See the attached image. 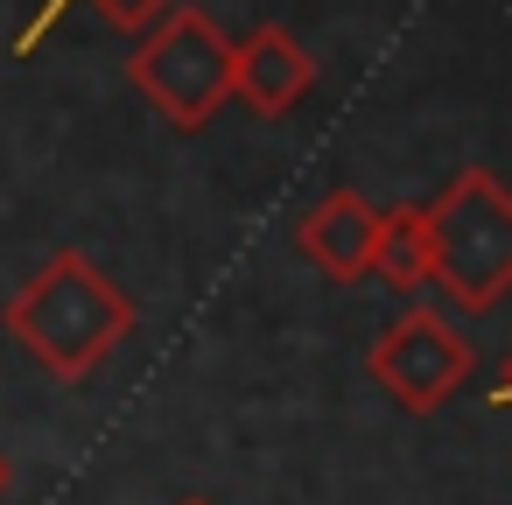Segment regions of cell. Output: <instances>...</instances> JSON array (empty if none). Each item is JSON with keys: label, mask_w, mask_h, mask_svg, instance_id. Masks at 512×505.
Returning a JSON list of instances; mask_svg holds the SVG:
<instances>
[{"label": "cell", "mask_w": 512, "mask_h": 505, "mask_svg": "<svg viewBox=\"0 0 512 505\" xmlns=\"http://www.w3.org/2000/svg\"><path fill=\"white\" fill-rule=\"evenodd\" d=\"M8 337L57 379H92L141 323L134 295L78 246H57L8 302H0Z\"/></svg>", "instance_id": "cell-1"}, {"label": "cell", "mask_w": 512, "mask_h": 505, "mask_svg": "<svg viewBox=\"0 0 512 505\" xmlns=\"http://www.w3.org/2000/svg\"><path fill=\"white\" fill-rule=\"evenodd\" d=\"M428 288H442L463 316H484L512 295V190L491 169L449 176L428 204Z\"/></svg>", "instance_id": "cell-2"}, {"label": "cell", "mask_w": 512, "mask_h": 505, "mask_svg": "<svg viewBox=\"0 0 512 505\" xmlns=\"http://www.w3.org/2000/svg\"><path fill=\"white\" fill-rule=\"evenodd\" d=\"M127 85H134L176 134H204V127L232 106V36H225L204 8H169L162 22H148V29L134 36Z\"/></svg>", "instance_id": "cell-3"}, {"label": "cell", "mask_w": 512, "mask_h": 505, "mask_svg": "<svg viewBox=\"0 0 512 505\" xmlns=\"http://www.w3.org/2000/svg\"><path fill=\"white\" fill-rule=\"evenodd\" d=\"M365 372L400 414H442L470 379V337L442 309H407L372 337Z\"/></svg>", "instance_id": "cell-4"}, {"label": "cell", "mask_w": 512, "mask_h": 505, "mask_svg": "<svg viewBox=\"0 0 512 505\" xmlns=\"http://www.w3.org/2000/svg\"><path fill=\"white\" fill-rule=\"evenodd\" d=\"M316 92V57L281 29V22H260L246 43H232V99L260 120H288L302 99Z\"/></svg>", "instance_id": "cell-5"}, {"label": "cell", "mask_w": 512, "mask_h": 505, "mask_svg": "<svg viewBox=\"0 0 512 505\" xmlns=\"http://www.w3.org/2000/svg\"><path fill=\"white\" fill-rule=\"evenodd\" d=\"M372 246H379V204L358 190H330L309 204V218L295 225V253L330 274V281H365L372 274Z\"/></svg>", "instance_id": "cell-6"}, {"label": "cell", "mask_w": 512, "mask_h": 505, "mask_svg": "<svg viewBox=\"0 0 512 505\" xmlns=\"http://www.w3.org/2000/svg\"><path fill=\"white\" fill-rule=\"evenodd\" d=\"M372 274H379L393 295H414V288H428V225H421V204H393V211H379Z\"/></svg>", "instance_id": "cell-7"}, {"label": "cell", "mask_w": 512, "mask_h": 505, "mask_svg": "<svg viewBox=\"0 0 512 505\" xmlns=\"http://www.w3.org/2000/svg\"><path fill=\"white\" fill-rule=\"evenodd\" d=\"M64 8H71V0H43V15H36V22H29L22 36H15V57L43 50V36L57 29V15H64ZM92 8L106 15V29H120V36H141L148 22H162V15L176 8V0H92Z\"/></svg>", "instance_id": "cell-8"}, {"label": "cell", "mask_w": 512, "mask_h": 505, "mask_svg": "<svg viewBox=\"0 0 512 505\" xmlns=\"http://www.w3.org/2000/svg\"><path fill=\"white\" fill-rule=\"evenodd\" d=\"M491 407H512V358L498 365V386H491Z\"/></svg>", "instance_id": "cell-9"}, {"label": "cell", "mask_w": 512, "mask_h": 505, "mask_svg": "<svg viewBox=\"0 0 512 505\" xmlns=\"http://www.w3.org/2000/svg\"><path fill=\"white\" fill-rule=\"evenodd\" d=\"M8 477H15V470H8V456H0V498H8Z\"/></svg>", "instance_id": "cell-10"}, {"label": "cell", "mask_w": 512, "mask_h": 505, "mask_svg": "<svg viewBox=\"0 0 512 505\" xmlns=\"http://www.w3.org/2000/svg\"><path fill=\"white\" fill-rule=\"evenodd\" d=\"M176 505H211V498H176Z\"/></svg>", "instance_id": "cell-11"}]
</instances>
